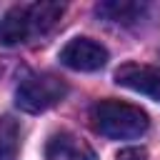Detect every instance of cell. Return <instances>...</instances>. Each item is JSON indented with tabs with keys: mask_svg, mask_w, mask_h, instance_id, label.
<instances>
[{
	"mask_svg": "<svg viewBox=\"0 0 160 160\" xmlns=\"http://www.w3.org/2000/svg\"><path fill=\"white\" fill-rule=\"evenodd\" d=\"M32 38V25L28 18V5H15L0 18V45L15 48Z\"/></svg>",
	"mask_w": 160,
	"mask_h": 160,
	"instance_id": "5b68a950",
	"label": "cell"
},
{
	"mask_svg": "<svg viewBox=\"0 0 160 160\" xmlns=\"http://www.w3.org/2000/svg\"><path fill=\"white\" fill-rule=\"evenodd\" d=\"M48 158L50 160H95V152L88 142L75 140L72 135L62 132L50 138L48 142Z\"/></svg>",
	"mask_w": 160,
	"mask_h": 160,
	"instance_id": "52a82bcc",
	"label": "cell"
},
{
	"mask_svg": "<svg viewBox=\"0 0 160 160\" xmlns=\"http://www.w3.org/2000/svg\"><path fill=\"white\" fill-rule=\"evenodd\" d=\"M95 12L110 22H118V25H135L148 12V5L135 2V0H105V2L95 5Z\"/></svg>",
	"mask_w": 160,
	"mask_h": 160,
	"instance_id": "8992f818",
	"label": "cell"
},
{
	"mask_svg": "<svg viewBox=\"0 0 160 160\" xmlns=\"http://www.w3.org/2000/svg\"><path fill=\"white\" fill-rule=\"evenodd\" d=\"M20 152V125L15 118H0V160H18Z\"/></svg>",
	"mask_w": 160,
	"mask_h": 160,
	"instance_id": "9c48e42d",
	"label": "cell"
},
{
	"mask_svg": "<svg viewBox=\"0 0 160 160\" xmlns=\"http://www.w3.org/2000/svg\"><path fill=\"white\" fill-rule=\"evenodd\" d=\"M118 160H148L145 148H122L118 152Z\"/></svg>",
	"mask_w": 160,
	"mask_h": 160,
	"instance_id": "30bf717a",
	"label": "cell"
},
{
	"mask_svg": "<svg viewBox=\"0 0 160 160\" xmlns=\"http://www.w3.org/2000/svg\"><path fill=\"white\" fill-rule=\"evenodd\" d=\"M60 62L78 72H95L108 62V50L90 38H72L62 45Z\"/></svg>",
	"mask_w": 160,
	"mask_h": 160,
	"instance_id": "3957f363",
	"label": "cell"
},
{
	"mask_svg": "<svg viewBox=\"0 0 160 160\" xmlns=\"http://www.w3.org/2000/svg\"><path fill=\"white\" fill-rule=\"evenodd\" d=\"M62 12H65V5H60V2H35V5H28V18H30V25H32V35H48L58 25Z\"/></svg>",
	"mask_w": 160,
	"mask_h": 160,
	"instance_id": "ba28073f",
	"label": "cell"
},
{
	"mask_svg": "<svg viewBox=\"0 0 160 160\" xmlns=\"http://www.w3.org/2000/svg\"><path fill=\"white\" fill-rule=\"evenodd\" d=\"M115 82L135 90L140 95H148L150 100L160 102V70L150 68V65H140V62H125L115 70Z\"/></svg>",
	"mask_w": 160,
	"mask_h": 160,
	"instance_id": "277c9868",
	"label": "cell"
},
{
	"mask_svg": "<svg viewBox=\"0 0 160 160\" xmlns=\"http://www.w3.org/2000/svg\"><path fill=\"white\" fill-rule=\"evenodd\" d=\"M68 95V85L62 78L52 72H35L25 75L15 90V105L25 112H45L58 105Z\"/></svg>",
	"mask_w": 160,
	"mask_h": 160,
	"instance_id": "7a4b0ae2",
	"label": "cell"
},
{
	"mask_svg": "<svg viewBox=\"0 0 160 160\" xmlns=\"http://www.w3.org/2000/svg\"><path fill=\"white\" fill-rule=\"evenodd\" d=\"M90 125L95 132L110 140H130V138H140L142 132H148L150 118L138 105L108 98L90 108Z\"/></svg>",
	"mask_w": 160,
	"mask_h": 160,
	"instance_id": "6da1fadb",
	"label": "cell"
}]
</instances>
